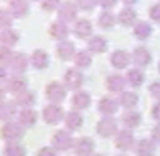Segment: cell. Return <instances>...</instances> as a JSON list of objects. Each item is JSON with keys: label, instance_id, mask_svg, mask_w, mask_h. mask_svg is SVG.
Segmentation results:
<instances>
[{"label": "cell", "instance_id": "1", "mask_svg": "<svg viewBox=\"0 0 160 156\" xmlns=\"http://www.w3.org/2000/svg\"><path fill=\"white\" fill-rule=\"evenodd\" d=\"M0 136H2V140H6V144L8 142H18L22 138V126L16 124V122H6L0 128Z\"/></svg>", "mask_w": 160, "mask_h": 156}, {"label": "cell", "instance_id": "2", "mask_svg": "<svg viewBox=\"0 0 160 156\" xmlns=\"http://www.w3.org/2000/svg\"><path fill=\"white\" fill-rule=\"evenodd\" d=\"M95 130H98L99 136L109 138V136H116V134H118V124H116V120H113L112 116H106L103 120H99V122H98Z\"/></svg>", "mask_w": 160, "mask_h": 156}, {"label": "cell", "instance_id": "3", "mask_svg": "<svg viewBox=\"0 0 160 156\" xmlns=\"http://www.w3.org/2000/svg\"><path fill=\"white\" fill-rule=\"evenodd\" d=\"M63 109H61V105H57V103H49L47 108L43 109V120H45V124H59V122L63 120Z\"/></svg>", "mask_w": 160, "mask_h": 156}, {"label": "cell", "instance_id": "4", "mask_svg": "<svg viewBox=\"0 0 160 156\" xmlns=\"http://www.w3.org/2000/svg\"><path fill=\"white\" fill-rule=\"evenodd\" d=\"M73 146V138H71L69 130H59L53 134V148L55 150H69Z\"/></svg>", "mask_w": 160, "mask_h": 156}, {"label": "cell", "instance_id": "5", "mask_svg": "<svg viewBox=\"0 0 160 156\" xmlns=\"http://www.w3.org/2000/svg\"><path fill=\"white\" fill-rule=\"evenodd\" d=\"M113 144H116V148H120V150H130L132 146H136V138H134L132 130H122V132H118Z\"/></svg>", "mask_w": 160, "mask_h": 156}, {"label": "cell", "instance_id": "6", "mask_svg": "<svg viewBox=\"0 0 160 156\" xmlns=\"http://www.w3.org/2000/svg\"><path fill=\"white\" fill-rule=\"evenodd\" d=\"M77 4L75 2H61V6H59V20L61 23H69V20H73L75 16H77Z\"/></svg>", "mask_w": 160, "mask_h": 156}, {"label": "cell", "instance_id": "7", "mask_svg": "<svg viewBox=\"0 0 160 156\" xmlns=\"http://www.w3.org/2000/svg\"><path fill=\"white\" fill-rule=\"evenodd\" d=\"M93 148H95V144H93L91 138H79L73 144V150L77 156H91L93 154Z\"/></svg>", "mask_w": 160, "mask_h": 156}, {"label": "cell", "instance_id": "8", "mask_svg": "<svg viewBox=\"0 0 160 156\" xmlns=\"http://www.w3.org/2000/svg\"><path fill=\"white\" fill-rule=\"evenodd\" d=\"M65 95H67L65 85H61V83H49V85H47V98L51 99L53 103L63 102V99H65Z\"/></svg>", "mask_w": 160, "mask_h": 156}, {"label": "cell", "instance_id": "9", "mask_svg": "<svg viewBox=\"0 0 160 156\" xmlns=\"http://www.w3.org/2000/svg\"><path fill=\"white\" fill-rule=\"evenodd\" d=\"M132 61L136 63L138 67H146V65H150V61H152V55H150L148 49L138 47V49H134V53H132Z\"/></svg>", "mask_w": 160, "mask_h": 156}, {"label": "cell", "instance_id": "10", "mask_svg": "<svg viewBox=\"0 0 160 156\" xmlns=\"http://www.w3.org/2000/svg\"><path fill=\"white\" fill-rule=\"evenodd\" d=\"M154 152H156V146H154L152 140L142 138V140L136 142V154L138 156H154Z\"/></svg>", "mask_w": 160, "mask_h": 156}, {"label": "cell", "instance_id": "11", "mask_svg": "<svg viewBox=\"0 0 160 156\" xmlns=\"http://www.w3.org/2000/svg\"><path fill=\"white\" fill-rule=\"evenodd\" d=\"M37 112L32 108H22V112H20V116H18V120H20V126L22 128H32V126L37 124Z\"/></svg>", "mask_w": 160, "mask_h": 156}, {"label": "cell", "instance_id": "12", "mask_svg": "<svg viewBox=\"0 0 160 156\" xmlns=\"http://www.w3.org/2000/svg\"><path fill=\"white\" fill-rule=\"evenodd\" d=\"M49 35H51L53 39L65 41V39H67V35H69V28H67V23H61V20L53 23L51 27H49Z\"/></svg>", "mask_w": 160, "mask_h": 156}, {"label": "cell", "instance_id": "13", "mask_svg": "<svg viewBox=\"0 0 160 156\" xmlns=\"http://www.w3.org/2000/svg\"><path fill=\"white\" fill-rule=\"evenodd\" d=\"M75 53H77V51H75V45L71 43V41L65 39V41H61V43H59V47H57L59 59H65V61H67V59H73Z\"/></svg>", "mask_w": 160, "mask_h": 156}, {"label": "cell", "instance_id": "14", "mask_svg": "<svg viewBox=\"0 0 160 156\" xmlns=\"http://www.w3.org/2000/svg\"><path fill=\"white\" fill-rule=\"evenodd\" d=\"M81 83H83V75L79 73L77 69H69L65 73V85L67 87H71V89H79Z\"/></svg>", "mask_w": 160, "mask_h": 156}, {"label": "cell", "instance_id": "15", "mask_svg": "<svg viewBox=\"0 0 160 156\" xmlns=\"http://www.w3.org/2000/svg\"><path fill=\"white\" fill-rule=\"evenodd\" d=\"M98 109L103 113V116H113L118 112V102L113 98H102L98 103Z\"/></svg>", "mask_w": 160, "mask_h": 156}, {"label": "cell", "instance_id": "16", "mask_svg": "<svg viewBox=\"0 0 160 156\" xmlns=\"http://www.w3.org/2000/svg\"><path fill=\"white\" fill-rule=\"evenodd\" d=\"M140 122H142V116L136 112V109H128V112L122 116V124L126 126V128H138L140 126Z\"/></svg>", "mask_w": 160, "mask_h": 156}, {"label": "cell", "instance_id": "17", "mask_svg": "<svg viewBox=\"0 0 160 156\" xmlns=\"http://www.w3.org/2000/svg\"><path fill=\"white\" fill-rule=\"evenodd\" d=\"M8 91H12L14 95L27 91V79H24L22 75H14V77H10V81H8Z\"/></svg>", "mask_w": 160, "mask_h": 156}, {"label": "cell", "instance_id": "18", "mask_svg": "<svg viewBox=\"0 0 160 156\" xmlns=\"http://www.w3.org/2000/svg\"><path fill=\"white\" fill-rule=\"evenodd\" d=\"M130 61H132V57H130L126 51H113L112 53V65L116 67V69H124V67H128Z\"/></svg>", "mask_w": 160, "mask_h": 156}, {"label": "cell", "instance_id": "19", "mask_svg": "<svg viewBox=\"0 0 160 156\" xmlns=\"http://www.w3.org/2000/svg\"><path fill=\"white\" fill-rule=\"evenodd\" d=\"M73 108H75V112H79V109H85V108H89L91 105V98H89V93L87 91H77V93L73 95Z\"/></svg>", "mask_w": 160, "mask_h": 156}, {"label": "cell", "instance_id": "20", "mask_svg": "<svg viewBox=\"0 0 160 156\" xmlns=\"http://www.w3.org/2000/svg\"><path fill=\"white\" fill-rule=\"evenodd\" d=\"M108 89L113 91V93H124V85H126V79L122 75H109L108 81H106Z\"/></svg>", "mask_w": 160, "mask_h": 156}, {"label": "cell", "instance_id": "21", "mask_svg": "<svg viewBox=\"0 0 160 156\" xmlns=\"http://www.w3.org/2000/svg\"><path fill=\"white\" fill-rule=\"evenodd\" d=\"M91 31H93V27H91L89 20H77L75 27H73L75 37H79V39H87V37H91Z\"/></svg>", "mask_w": 160, "mask_h": 156}, {"label": "cell", "instance_id": "22", "mask_svg": "<svg viewBox=\"0 0 160 156\" xmlns=\"http://www.w3.org/2000/svg\"><path fill=\"white\" fill-rule=\"evenodd\" d=\"M27 65H28V59H27V55H22V53L14 55L12 61H10V67H12V71H14L16 75H22L24 71H27Z\"/></svg>", "mask_w": 160, "mask_h": 156}, {"label": "cell", "instance_id": "23", "mask_svg": "<svg viewBox=\"0 0 160 156\" xmlns=\"http://www.w3.org/2000/svg\"><path fill=\"white\" fill-rule=\"evenodd\" d=\"M63 120H65L67 130H71V132H73V130H79V128L83 126V116H81L79 112H71V113H67Z\"/></svg>", "mask_w": 160, "mask_h": 156}, {"label": "cell", "instance_id": "24", "mask_svg": "<svg viewBox=\"0 0 160 156\" xmlns=\"http://www.w3.org/2000/svg\"><path fill=\"white\" fill-rule=\"evenodd\" d=\"M31 63H32V67L35 69H47L49 67V55L47 51H35L32 53V57H31Z\"/></svg>", "mask_w": 160, "mask_h": 156}, {"label": "cell", "instance_id": "25", "mask_svg": "<svg viewBox=\"0 0 160 156\" xmlns=\"http://www.w3.org/2000/svg\"><path fill=\"white\" fill-rule=\"evenodd\" d=\"M16 116V103L12 102H0V120L12 122V118Z\"/></svg>", "mask_w": 160, "mask_h": 156}, {"label": "cell", "instance_id": "26", "mask_svg": "<svg viewBox=\"0 0 160 156\" xmlns=\"http://www.w3.org/2000/svg\"><path fill=\"white\" fill-rule=\"evenodd\" d=\"M28 12L27 0H10V14L12 16H24Z\"/></svg>", "mask_w": 160, "mask_h": 156}, {"label": "cell", "instance_id": "27", "mask_svg": "<svg viewBox=\"0 0 160 156\" xmlns=\"http://www.w3.org/2000/svg\"><path fill=\"white\" fill-rule=\"evenodd\" d=\"M35 99H37V95L27 89V91H22V93L16 95V105H20V108H32Z\"/></svg>", "mask_w": 160, "mask_h": 156}, {"label": "cell", "instance_id": "28", "mask_svg": "<svg viewBox=\"0 0 160 156\" xmlns=\"http://www.w3.org/2000/svg\"><path fill=\"white\" fill-rule=\"evenodd\" d=\"M118 23L124 24V27L134 24V23H136V10H132V8H124V10L118 14Z\"/></svg>", "mask_w": 160, "mask_h": 156}, {"label": "cell", "instance_id": "29", "mask_svg": "<svg viewBox=\"0 0 160 156\" xmlns=\"http://www.w3.org/2000/svg\"><path fill=\"white\" fill-rule=\"evenodd\" d=\"M108 49V41L103 37H91L89 39V53H103Z\"/></svg>", "mask_w": 160, "mask_h": 156}, {"label": "cell", "instance_id": "30", "mask_svg": "<svg viewBox=\"0 0 160 156\" xmlns=\"http://www.w3.org/2000/svg\"><path fill=\"white\" fill-rule=\"evenodd\" d=\"M16 41H18V35H16L12 28H4V31H0V43H2L4 47H12Z\"/></svg>", "mask_w": 160, "mask_h": 156}, {"label": "cell", "instance_id": "31", "mask_svg": "<svg viewBox=\"0 0 160 156\" xmlns=\"http://www.w3.org/2000/svg\"><path fill=\"white\" fill-rule=\"evenodd\" d=\"M134 35H136L140 41H144V39H148V37L152 35V27H150L148 23H136V27H134Z\"/></svg>", "mask_w": 160, "mask_h": 156}, {"label": "cell", "instance_id": "32", "mask_svg": "<svg viewBox=\"0 0 160 156\" xmlns=\"http://www.w3.org/2000/svg\"><path fill=\"white\" fill-rule=\"evenodd\" d=\"M120 103L124 105V108H128V109L136 108V105H138V93H134V91H124Z\"/></svg>", "mask_w": 160, "mask_h": 156}, {"label": "cell", "instance_id": "33", "mask_svg": "<svg viewBox=\"0 0 160 156\" xmlns=\"http://www.w3.org/2000/svg\"><path fill=\"white\" fill-rule=\"evenodd\" d=\"M98 24H99L102 28H112L113 24H116V16H113L109 10H103L102 14L98 16Z\"/></svg>", "mask_w": 160, "mask_h": 156}, {"label": "cell", "instance_id": "34", "mask_svg": "<svg viewBox=\"0 0 160 156\" xmlns=\"http://www.w3.org/2000/svg\"><path fill=\"white\" fill-rule=\"evenodd\" d=\"M4 156H24L27 152H24V148L18 144V142H8L6 146H4Z\"/></svg>", "mask_w": 160, "mask_h": 156}, {"label": "cell", "instance_id": "35", "mask_svg": "<svg viewBox=\"0 0 160 156\" xmlns=\"http://www.w3.org/2000/svg\"><path fill=\"white\" fill-rule=\"evenodd\" d=\"M126 81L132 87H140L142 83H144V73H142V69H132L128 73V79H126Z\"/></svg>", "mask_w": 160, "mask_h": 156}, {"label": "cell", "instance_id": "36", "mask_svg": "<svg viewBox=\"0 0 160 156\" xmlns=\"http://www.w3.org/2000/svg\"><path fill=\"white\" fill-rule=\"evenodd\" d=\"M75 65L77 67H89L91 65V53L89 51H77L75 53Z\"/></svg>", "mask_w": 160, "mask_h": 156}, {"label": "cell", "instance_id": "37", "mask_svg": "<svg viewBox=\"0 0 160 156\" xmlns=\"http://www.w3.org/2000/svg\"><path fill=\"white\" fill-rule=\"evenodd\" d=\"M12 18H14V16L10 14V10H4V8H0V31H4V28H10Z\"/></svg>", "mask_w": 160, "mask_h": 156}, {"label": "cell", "instance_id": "38", "mask_svg": "<svg viewBox=\"0 0 160 156\" xmlns=\"http://www.w3.org/2000/svg\"><path fill=\"white\" fill-rule=\"evenodd\" d=\"M12 57H14V53L10 51V47H2V49H0V65H4V63H10Z\"/></svg>", "mask_w": 160, "mask_h": 156}, {"label": "cell", "instance_id": "39", "mask_svg": "<svg viewBox=\"0 0 160 156\" xmlns=\"http://www.w3.org/2000/svg\"><path fill=\"white\" fill-rule=\"evenodd\" d=\"M41 6H43V10L51 12V10L61 6V0H41Z\"/></svg>", "mask_w": 160, "mask_h": 156}, {"label": "cell", "instance_id": "40", "mask_svg": "<svg viewBox=\"0 0 160 156\" xmlns=\"http://www.w3.org/2000/svg\"><path fill=\"white\" fill-rule=\"evenodd\" d=\"M95 4H99V0H77V6L81 10H93Z\"/></svg>", "mask_w": 160, "mask_h": 156}, {"label": "cell", "instance_id": "41", "mask_svg": "<svg viewBox=\"0 0 160 156\" xmlns=\"http://www.w3.org/2000/svg\"><path fill=\"white\" fill-rule=\"evenodd\" d=\"M150 95H152L154 99H160V81H154L152 85H150Z\"/></svg>", "mask_w": 160, "mask_h": 156}, {"label": "cell", "instance_id": "42", "mask_svg": "<svg viewBox=\"0 0 160 156\" xmlns=\"http://www.w3.org/2000/svg\"><path fill=\"white\" fill-rule=\"evenodd\" d=\"M150 18L160 23V4H154V6L150 8Z\"/></svg>", "mask_w": 160, "mask_h": 156}, {"label": "cell", "instance_id": "43", "mask_svg": "<svg viewBox=\"0 0 160 156\" xmlns=\"http://www.w3.org/2000/svg\"><path fill=\"white\" fill-rule=\"evenodd\" d=\"M37 156H57V152H55V148H51V146H45V148H41L37 152Z\"/></svg>", "mask_w": 160, "mask_h": 156}, {"label": "cell", "instance_id": "44", "mask_svg": "<svg viewBox=\"0 0 160 156\" xmlns=\"http://www.w3.org/2000/svg\"><path fill=\"white\" fill-rule=\"evenodd\" d=\"M99 4H102L106 10H109V8H113L118 4V0H99Z\"/></svg>", "mask_w": 160, "mask_h": 156}, {"label": "cell", "instance_id": "45", "mask_svg": "<svg viewBox=\"0 0 160 156\" xmlns=\"http://www.w3.org/2000/svg\"><path fill=\"white\" fill-rule=\"evenodd\" d=\"M152 142H160V124L154 126V130H152Z\"/></svg>", "mask_w": 160, "mask_h": 156}, {"label": "cell", "instance_id": "46", "mask_svg": "<svg viewBox=\"0 0 160 156\" xmlns=\"http://www.w3.org/2000/svg\"><path fill=\"white\" fill-rule=\"evenodd\" d=\"M152 118H154L156 122H160V102H158V103L152 108Z\"/></svg>", "mask_w": 160, "mask_h": 156}, {"label": "cell", "instance_id": "47", "mask_svg": "<svg viewBox=\"0 0 160 156\" xmlns=\"http://www.w3.org/2000/svg\"><path fill=\"white\" fill-rule=\"evenodd\" d=\"M6 79V69H4V65H0V81H4Z\"/></svg>", "mask_w": 160, "mask_h": 156}, {"label": "cell", "instance_id": "48", "mask_svg": "<svg viewBox=\"0 0 160 156\" xmlns=\"http://www.w3.org/2000/svg\"><path fill=\"white\" fill-rule=\"evenodd\" d=\"M0 99H4V87L0 85Z\"/></svg>", "mask_w": 160, "mask_h": 156}, {"label": "cell", "instance_id": "49", "mask_svg": "<svg viewBox=\"0 0 160 156\" xmlns=\"http://www.w3.org/2000/svg\"><path fill=\"white\" fill-rule=\"evenodd\" d=\"M126 4H134V2H138V0H124Z\"/></svg>", "mask_w": 160, "mask_h": 156}, {"label": "cell", "instance_id": "50", "mask_svg": "<svg viewBox=\"0 0 160 156\" xmlns=\"http://www.w3.org/2000/svg\"><path fill=\"white\" fill-rule=\"evenodd\" d=\"M158 71H160V65H158Z\"/></svg>", "mask_w": 160, "mask_h": 156}, {"label": "cell", "instance_id": "51", "mask_svg": "<svg viewBox=\"0 0 160 156\" xmlns=\"http://www.w3.org/2000/svg\"><path fill=\"white\" fill-rule=\"evenodd\" d=\"M120 156H124V154H120Z\"/></svg>", "mask_w": 160, "mask_h": 156}, {"label": "cell", "instance_id": "52", "mask_svg": "<svg viewBox=\"0 0 160 156\" xmlns=\"http://www.w3.org/2000/svg\"><path fill=\"white\" fill-rule=\"evenodd\" d=\"M99 156H102V154H99Z\"/></svg>", "mask_w": 160, "mask_h": 156}]
</instances>
